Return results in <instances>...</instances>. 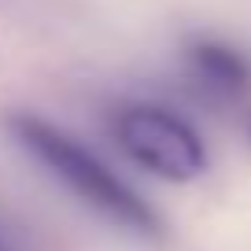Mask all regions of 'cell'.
<instances>
[{
  "instance_id": "cell-1",
  "label": "cell",
  "mask_w": 251,
  "mask_h": 251,
  "mask_svg": "<svg viewBox=\"0 0 251 251\" xmlns=\"http://www.w3.org/2000/svg\"><path fill=\"white\" fill-rule=\"evenodd\" d=\"M8 129L41 166H48L63 185L71 188L81 203H89L93 211H100L103 218H111L115 226L129 229L137 236H163L159 214L122 177H115L89 148H81L74 137H67L52 122H45L37 115H26V111L8 118Z\"/></svg>"
},
{
  "instance_id": "cell-2",
  "label": "cell",
  "mask_w": 251,
  "mask_h": 251,
  "mask_svg": "<svg viewBox=\"0 0 251 251\" xmlns=\"http://www.w3.org/2000/svg\"><path fill=\"white\" fill-rule=\"evenodd\" d=\"M115 137L137 166L166 181H192L207 170V151L200 133L185 118L170 115L163 107L137 103V107L118 111Z\"/></svg>"
},
{
  "instance_id": "cell-3",
  "label": "cell",
  "mask_w": 251,
  "mask_h": 251,
  "mask_svg": "<svg viewBox=\"0 0 251 251\" xmlns=\"http://www.w3.org/2000/svg\"><path fill=\"white\" fill-rule=\"evenodd\" d=\"M188 67L207 93H218V96H240L251 85L248 63L233 48L214 45V41H200V45L188 48Z\"/></svg>"
},
{
  "instance_id": "cell-4",
  "label": "cell",
  "mask_w": 251,
  "mask_h": 251,
  "mask_svg": "<svg viewBox=\"0 0 251 251\" xmlns=\"http://www.w3.org/2000/svg\"><path fill=\"white\" fill-rule=\"evenodd\" d=\"M0 251H19V248H15V244H11L8 236H4V233H0Z\"/></svg>"
}]
</instances>
